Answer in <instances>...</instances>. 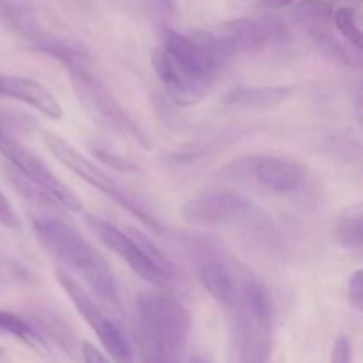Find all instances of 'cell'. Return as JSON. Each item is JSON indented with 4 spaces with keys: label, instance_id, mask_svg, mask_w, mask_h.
<instances>
[{
    "label": "cell",
    "instance_id": "f1b7e54d",
    "mask_svg": "<svg viewBox=\"0 0 363 363\" xmlns=\"http://www.w3.org/2000/svg\"><path fill=\"white\" fill-rule=\"evenodd\" d=\"M188 363H211V362H209L206 357H202V354H195V357L190 358V362Z\"/></svg>",
    "mask_w": 363,
    "mask_h": 363
},
{
    "label": "cell",
    "instance_id": "7a4b0ae2",
    "mask_svg": "<svg viewBox=\"0 0 363 363\" xmlns=\"http://www.w3.org/2000/svg\"><path fill=\"white\" fill-rule=\"evenodd\" d=\"M38 243L62 266V272L80 277L96 294V301L110 312L121 311L117 279L108 261L73 225L59 216L41 215L32 222Z\"/></svg>",
    "mask_w": 363,
    "mask_h": 363
},
{
    "label": "cell",
    "instance_id": "7c38bea8",
    "mask_svg": "<svg viewBox=\"0 0 363 363\" xmlns=\"http://www.w3.org/2000/svg\"><path fill=\"white\" fill-rule=\"evenodd\" d=\"M0 155L14 167L18 176L25 177V181L48 195L53 202L71 211H82V202L77 194L66 186V183H62L35 152L18 142L4 126H0Z\"/></svg>",
    "mask_w": 363,
    "mask_h": 363
},
{
    "label": "cell",
    "instance_id": "8992f818",
    "mask_svg": "<svg viewBox=\"0 0 363 363\" xmlns=\"http://www.w3.org/2000/svg\"><path fill=\"white\" fill-rule=\"evenodd\" d=\"M87 223L98 240L108 250L119 255L142 280L160 289H169L177 280V268L169 255L163 254L158 245L152 243L144 233L133 229H119L99 216H87Z\"/></svg>",
    "mask_w": 363,
    "mask_h": 363
},
{
    "label": "cell",
    "instance_id": "4fadbf2b",
    "mask_svg": "<svg viewBox=\"0 0 363 363\" xmlns=\"http://www.w3.org/2000/svg\"><path fill=\"white\" fill-rule=\"evenodd\" d=\"M55 275L62 291L67 294L71 303L74 305L78 314L91 326V330L96 333V337L101 342V346L105 347L106 353L110 354V358L116 363H133L131 344L124 337L123 330L99 307L98 301L92 300V296L84 289V286L78 284V280H74L69 273L57 269Z\"/></svg>",
    "mask_w": 363,
    "mask_h": 363
},
{
    "label": "cell",
    "instance_id": "52a82bcc",
    "mask_svg": "<svg viewBox=\"0 0 363 363\" xmlns=\"http://www.w3.org/2000/svg\"><path fill=\"white\" fill-rule=\"evenodd\" d=\"M0 23L28 48L52 57L67 71L92 64L89 50L77 39L46 27L28 0H0Z\"/></svg>",
    "mask_w": 363,
    "mask_h": 363
},
{
    "label": "cell",
    "instance_id": "d6986e66",
    "mask_svg": "<svg viewBox=\"0 0 363 363\" xmlns=\"http://www.w3.org/2000/svg\"><path fill=\"white\" fill-rule=\"evenodd\" d=\"M0 335H9L34 350H45L46 339L34 328V323L9 311H0Z\"/></svg>",
    "mask_w": 363,
    "mask_h": 363
},
{
    "label": "cell",
    "instance_id": "8fae6325",
    "mask_svg": "<svg viewBox=\"0 0 363 363\" xmlns=\"http://www.w3.org/2000/svg\"><path fill=\"white\" fill-rule=\"evenodd\" d=\"M184 222L199 227H233L264 230L268 216L245 195L225 188H213L186 201L181 209Z\"/></svg>",
    "mask_w": 363,
    "mask_h": 363
},
{
    "label": "cell",
    "instance_id": "30bf717a",
    "mask_svg": "<svg viewBox=\"0 0 363 363\" xmlns=\"http://www.w3.org/2000/svg\"><path fill=\"white\" fill-rule=\"evenodd\" d=\"M43 140L45 145L48 147V151L52 152L53 158L59 163H62L66 169H69L74 176H78L80 179H84L89 186L96 188L99 194H103L105 197H108L110 201L116 202L117 206L128 211L130 215H133L135 218L140 220L142 223H145L147 227H151L155 233L162 234L165 233L162 223L158 222L152 211H149L137 197H135L131 191H128L123 184L117 183L112 176L105 172L103 169H99L94 162L87 158V156L82 155L77 147L69 144L67 140H64L62 137H59L57 133L52 131H43Z\"/></svg>",
    "mask_w": 363,
    "mask_h": 363
},
{
    "label": "cell",
    "instance_id": "2e32d148",
    "mask_svg": "<svg viewBox=\"0 0 363 363\" xmlns=\"http://www.w3.org/2000/svg\"><path fill=\"white\" fill-rule=\"evenodd\" d=\"M294 89L289 85H269V87H236L223 96L222 105L230 110L262 112L272 110L291 99Z\"/></svg>",
    "mask_w": 363,
    "mask_h": 363
},
{
    "label": "cell",
    "instance_id": "484cf974",
    "mask_svg": "<svg viewBox=\"0 0 363 363\" xmlns=\"http://www.w3.org/2000/svg\"><path fill=\"white\" fill-rule=\"evenodd\" d=\"M82 360L84 363H110L106 360L105 354L98 350V347L92 346L91 342H84L82 344Z\"/></svg>",
    "mask_w": 363,
    "mask_h": 363
},
{
    "label": "cell",
    "instance_id": "3957f363",
    "mask_svg": "<svg viewBox=\"0 0 363 363\" xmlns=\"http://www.w3.org/2000/svg\"><path fill=\"white\" fill-rule=\"evenodd\" d=\"M236 363H269L273 350V300L259 277L245 272L230 307Z\"/></svg>",
    "mask_w": 363,
    "mask_h": 363
},
{
    "label": "cell",
    "instance_id": "e0dca14e",
    "mask_svg": "<svg viewBox=\"0 0 363 363\" xmlns=\"http://www.w3.org/2000/svg\"><path fill=\"white\" fill-rule=\"evenodd\" d=\"M335 241L350 252H360L363 247V206L362 202L344 209L333 229Z\"/></svg>",
    "mask_w": 363,
    "mask_h": 363
},
{
    "label": "cell",
    "instance_id": "277c9868",
    "mask_svg": "<svg viewBox=\"0 0 363 363\" xmlns=\"http://www.w3.org/2000/svg\"><path fill=\"white\" fill-rule=\"evenodd\" d=\"M142 358L183 360L190 337L188 308L165 293H140L135 303Z\"/></svg>",
    "mask_w": 363,
    "mask_h": 363
},
{
    "label": "cell",
    "instance_id": "cb8c5ba5",
    "mask_svg": "<svg viewBox=\"0 0 363 363\" xmlns=\"http://www.w3.org/2000/svg\"><path fill=\"white\" fill-rule=\"evenodd\" d=\"M330 363H353V344L347 337H339L333 344Z\"/></svg>",
    "mask_w": 363,
    "mask_h": 363
},
{
    "label": "cell",
    "instance_id": "9c48e42d",
    "mask_svg": "<svg viewBox=\"0 0 363 363\" xmlns=\"http://www.w3.org/2000/svg\"><path fill=\"white\" fill-rule=\"evenodd\" d=\"M71 78V85L77 94V99L84 106L85 113L123 140L131 142L142 149H151V138L140 128V124L117 103V99L110 94L106 85L96 73L94 64L74 67L67 71Z\"/></svg>",
    "mask_w": 363,
    "mask_h": 363
},
{
    "label": "cell",
    "instance_id": "d4e9b609",
    "mask_svg": "<svg viewBox=\"0 0 363 363\" xmlns=\"http://www.w3.org/2000/svg\"><path fill=\"white\" fill-rule=\"evenodd\" d=\"M96 155H98L99 158L103 160V162L108 163L110 167H113V169H121V170L133 169V165H131L128 160L119 158V156H117L116 152H112V151H106V149H96Z\"/></svg>",
    "mask_w": 363,
    "mask_h": 363
},
{
    "label": "cell",
    "instance_id": "ac0fdd59",
    "mask_svg": "<svg viewBox=\"0 0 363 363\" xmlns=\"http://www.w3.org/2000/svg\"><path fill=\"white\" fill-rule=\"evenodd\" d=\"M294 18L305 32L333 23L335 6L330 0H300L293 9Z\"/></svg>",
    "mask_w": 363,
    "mask_h": 363
},
{
    "label": "cell",
    "instance_id": "5b68a950",
    "mask_svg": "<svg viewBox=\"0 0 363 363\" xmlns=\"http://www.w3.org/2000/svg\"><path fill=\"white\" fill-rule=\"evenodd\" d=\"M181 255L186 257L199 282L211 294L213 300L230 311L238 296L241 277L247 269L225 250L216 238L197 233H176L170 238Z\"/></svg>",
    "mask_w": 363,
    "mask_h": 363
},
{
    "label": "cell",
    "instance_id": "ba28073f",
    "mask_svg": "<svg viewBox=\"0 0 363 363\" xmlns=\"http://www.w3.org/2000/svg\"><path fill=\"white\" fill-rule=\"evenodd\" d=\"M223 179L248 184L275 197L298 199L311 184V172L303 163L275 155H247L222 167Z\"/></svg>",
    "mask_w": 363,
    "mask_h": 363
},
{
    "label": "cell",
    "instance_id": "603a6c76",
    "mask_svg": "<svg viewBox=\"0 0 363 363\" xmlns=\"http://www.w3.org/2000/svg\"><path fill=\"white\" fill-rule=\"evenodd\" d=\"M0 225L13 230L20 229V218H18L13 204H11L9 199L4 195L2 190H0Z\"/></svg>",
    "mask_w": 363,
    "mask_h": 363
},
{
    "label": "cell",
    "instance_id": "6da1fadb",
    "mask_svg": "<svg viewBox=\"0 0 363 363\" xmlns=\"http://www.w3.org/2000/svg\"><path fill=\"white\" fill-rule=\"evenodd\" d=\"M234 57L215 32L190 34L165 28L152 52V67L176 106H194L211 92L216 78Z\"/></svg>",
    "mask_w": 363,
    "mask_h": 363
},
{
    "label": "cell",
    "instance_id": "7402d4cb",
    "mask_svg": "<svg viewBox=\"0 0 363 363\" xmlns=\"http://www.w3.org/2000/svg\"><path fill=\"white\" fill-rule=\"evenodd\" d=\"M347 296H350L351 305L358 312L363 308V273L362 269L354 272L347 280Z\"/></svg>",
    "mask_w": 363,
    "mask_h": 363
},
{
    "label": "cell",
    "instance_id": "f546056e",
    "mask_svg": "<svg viewBox=\"0 0 363 363\" xmlns=\"http://www.w3.org/2000/svg\"><path fill=\"white\" fill-rule=\"evenodd\" d=\"M353 2H360V0H353Z\"/></svg>",
    "mask_w": 363,
    "mask_h": 363
},
{
    "label": "cell",
    "instance_id": "44dd1931",
    "mask_svg": "<svg viewBox=\"0 0 363 363\" xmlns=\"http://www.w3.org/2000/svg\"><path fill=\"white\" fill-rule=\"evenodd\" d=\"M333 23H335L337 30L342 34L344 41L360 52L363 46V34L360 23H358L357 11L351 7H337L335 14H333Z\"/></svg>",
    "mask_w": 363,
    "mask_h": 363
},
{
    "label": "cell",
    "instance_id": "5bb4252c",
    "mask_svg": "<svg viewBox=\"0 0 363 363\" xmlns=\"http://www.w3.org/2000/svg\"><path fill=\"white\" fill-rule=\"evenodd\" d=\"M233 57L255 55L272 46H282L289 41V30L282 20L273 16L259 18H238L230 20L215 32Z\"/></svg>",
    "mask_w": 363,
    "mask_h": 363
},
{
    "label": "cell",
    "instance_id": "4316f807",
    "mask_svg": "<svg viewBox=\"0 0 363 363\" xmlns=\"http://www.w3.org/2000/svg\"><path fill=\"white\" fill-rule=\"evenodd\" d=\"M294 0H259V4L266 9H282V7L291 6Z\"/></svg>",
    "mask_w": 363,
    "mask_h": 363
},
{
    "label": "cell",
    "instance_id": "9a60e30c",
    "mask_svg": "<svg viewBox=\"0 0 363 363\" xmlns=\"http://www.w3.org/2000/svg\"><path fill=\"white\" fill-rule=\"evenodd\" d=\"M0 98L25 103L50 119L62 117V106L55 94L34 78L0 73Z\"/></svg>",
    "mask_w": 363,
    "mask_h": 363
},
{
    "label": "cell",
    "instance_id": "83f0119b",
    "mask_svg": "<svg viewBox=\"0 0 363 363\" xmlns=\"http://www.w3.org/2000/svg\"><path fill=\"white\" fill-rule=\"evenodd\" d=\"M142 363H183L181 360H165V358H142Z\"/></svg>",
    "mask_w": 363,
    "mask_h": 363
},
{
    "label": "cell",
    "instance_id": "ffe728a7",
    "mask_svg": "<svg viewBox=\"0 0 363 363\" xmlns=\"http://www.w3.org/2000/svg\"><path fill=\"white\" fill-rule=\"evenodd\" d=\"M34 321L39 323L34 328L41 333L43 339H45V337H52V339L55 340L60 347H64L67 353L74 354V350H77V339H74L73 332L67 328V325L59 318V315H55L50 311H43L35 314Z\"/></svg>",
    "mask_w": 363,
    "mask_h": 363
}]
</instances>
